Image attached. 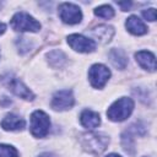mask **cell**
I'll return each mask as SVG.
<instances>
[{
	"mask_svg": "<svg viewBox=\"0 0 157 157\" xmlns=\"http://www.w3.org/2000/svg\"><path fill=\"white\" fill-rule=\"evenodd\" d=\"M134 109V102L131 98L123 97L115 101L107 110V117L113 121L125 120Z\"/></svg>",
	"mask_w": 157,
	"mask_h": 157,
	"instance_id": "6da1fadb",
	"label": "cell"
},
{
	"mask_svg": "<svg viewBox=\"0 0 157 157\" xmlns=\"http://www.w3.org/2000/svg\"><path fill=\"white\" fill-rule=\"evenodd\" d=\"M108 142H109L108 136H105L104 134H98V132L85 134L82 135V139H81V144L85 147V150L91 153H96V155L102 153L107 148Z\"/></svg>",
	"mask_w": 157,
	"mask_h": 157,
	"instance_id": "7a4b0ae2",
	"label": "cell"
},
{
	"mask_svg": "<svg viewBox=\"0 0 157 157\" xmlns=\"http://www.w3.org/2000/svg\"><path fill=\"white\" fill-rule=\"evenodd\" d=\"M11 26L15 31L20 32H37L40 28V23L23 11L13 15L11 18Z\"/></svg>",
	"mask_w": 157,
	"mask_h": 157,
	"instance_id": "3957f363",
	"label": "cell"
},
{
	"mask_svg": "<svg viewBox=\"0 0 157 157\" xmlns=\"http://www.w3.org/2000/svg\"><path fill=\"white\" fill-rule=\"evenodd\" d=\"M50 120L43 110H36L31 115V132L34 137H44L49 132Z\"/></svg>",
	"mask_w": 157,
	"mask_h": 157,
	"instance_id": "277c9868",
	"label": "cell"
},
{
	"mask_svg": "<svg viewBox=\"0 0 157 157\" xmlns=\"http://www.w3.org/2000/svg\"><path fill=\"white\" fill-rule=\"evenodd\" d=\"M59 16L67 25H76L82 20L81 9L71 2H63L59 6Z\"/></svg>",
	"mask_w": 157,
	"mask_h": 157,
	"instance_id": "5b68a950",
	"label": "cell"
},
{
	"mask_svg": "<svg viewBox=\"0 0 157 157\" xmlns=\"http://www.w3.org/2000/svg\"><path fill=\"white\" fill-rule=\"evenodd\" d=\"M110 76V71L107 66L102 65V64H94L91 66L90 71H88V78L91 85L94 88H102L104 87V85L107 83L108 78Z\"/></svg>",
	"mask_w": 157,
	"mask_h": 157,
	"instance_id": "8992f818",
	"label": "cell"
},
{
	"mask_svg": "<svg viewBox=\"0 0 157 157\" xmlns=\"http://www.w3.org/2000/svg\"><path fill=\"white\" fill-rule=\"evenodd\" d=\"M2 81L5 83V86L12 92L15 93L16 96L21 97V98H25V99H33L34 98V94L32 93V91L22 82L20 81L17 77H13V76H5L2 77Z\"/></svg>",
	"mask_w": 157,
	"mask_h": 157,
	"instance_id": "52a82bcc",
	"label": "cell"
},
{
	"mask_svg": "<svg viewBox=\"0 0 157 157\" xmlns=\"http://www.w3.org/2000/svg\"><path fill=\"white\" fill-rule=\"evenodd\" d=\"M67 43L74 50L80 53H91L96 49V43L81 34H70L67 37Z\"/></svg>",
	"mask_w": 157,
	"mask_h": 157,
	"instance_id": "ba28073f",
	"label": "cell"
},
{
	"mask_svg": "<svg viewBox=\"0 0 157 157\" xmlns=\"http://www.w3.org/2000/svg\"><path fill=\"white\" fill-rule=\"evenodd\" d=\"M75 98L70 90H61L58 91L52 99V107L55 110H66L74 105Z\"/></svg>",
	"mask_w": 157,
	"mask_h": 157,
	"instance_id": "9c48e42d",
	"label": "cell"
},
{
	"mask_svg": "<svg viewBox=\"0 0 157 157\" xmlns=\"http://www.w3.org/2000/svg\"><path fill=\"white\" fill-rule=\"evenodd\" d=\"M135 58H136V61L140 64V66L144 67L145 70H148L151 72L156 70V58L151 52L140 50L135 54Z\"/></svg>",
	"mask_w": 157,
	"mask_h": 157,
	"instance_id": "30bf717a",
	"label": "cell"
},
{
	"mask_svg": "<svg viewBox=\"0 0 157 157\" xmlns=\"http://www.w3.org/2000/svg\"><path fill=\"white\" fill-rule=\"evenodd\" d=\"M25 120L16 115V114H7L2 120H1V128L7 131H16V130H22L25 128Z\"/></svg>",
	"mask_w": 157,
	"mask_h": 157,
	"instance_id": "8fae6325",
	"label": "cell"
},
{
	"mask_svg": "<svg viewBox=\"0 0 157 157\" xmlns=\"http://www.w3.org/2000/svg\"><path fill=\"white\" fill-rule=\"evenodd\" d=\"M125 26H126V28L130 33L136 34V36H141V34H145L147 32V27L145 26V23L135 15L126 18Z\"/></svg>",
	"mask_w": 157,
	"mask_h": 157,
	"instance_id": "7c38bea8",
	"label": "cell"
},
{
	"mask_svg": "<svg viewBox=\"0 0 157 157\" xmlns=\"http://www.w3.org/2000/svg\"><path fill=\"white\" fill-rule=\"evenodd\" d=\"M80 120H81V124L86 129H94L101 124L99 114L93 112V110H88V109H86L81 113Z\"/></svg>",
	"mask_w": 157,
	"mask_h": 157,
	"instance_id": "4fadbf2b",
	"label": "cell"
},
{
	"mask_svg": "<svg viewBox=\"0 0 157 157\" xmlns=\"http://www.w3.org/2000/svg\"><path fill=\"white\" fill-rule=\"evenodd\" d=\"M109 60L117 69H125L128 58L121 49H112L109 53Z\"/></svg>",
	"mask_w": 157,
	"mask_h": 157,
	"instance_id": "5bb4252c",
	"label": "cell"
},
{
	"mask_svg": "<svg viewBox=\"0 0 157 157\" xmlns=\"http://www.w3.org/2000/svg\"><path fill=\"white\" fill-rule=\"evenodd\" d=\"M91 33L99 40H102L103 43H107L112 39L113 34H114V31L112 27L109 26H105V25H101L98 27H96L94 29L91 31Z\"/></svg>",
	"mask_w": 157,
	"mask_h": 157,
	"instance_id": "9a60e30c",
	"label": "cell"
},
{
	"mask_svg": "<svg viewBox=\"0 0 157 157\" xmlns=\"http://www.w3.org/2000/svg\"><path fill=\"white\" fill-rule=\"evenodd\" d=\"M48 58H49V63L53 66H61L66 59V56L61 50H53L52 53L48 54Z\"/></svg>",
	"mask_w": 157,
	"mask_h": 157,
	"instance_id": "2e32d148",
	"label": "cell"
},
{
	"mask_svg": "<svg viewBox=\"0 0 157 157\" xmlns=\"http://www.w3.org/2000/svg\"><path fill=\"white\" fill-rule=\"evenodd\" d=\"M94 15L102 18H112L114 16V10L109 5H102L94 10Z\"/></svg>",
	"mask_w": 157,
	"mask_h": 157,
	"instance_id": "e0dca14e",
	"label": "cell"
},
{
	"mask_svg": "<svg viewBox=\"0 0 157 157\" xmlns=\"http://www.w3.org/2000/svg\"><path fill=\"white\" fill-rule=\"evenodd\" d=\"M0 157H17V151L10 145H0Z\"/></svg>",
	"mask_w": 157,
	"mask_h": 157,
	"instance_id": "ac0fdd59",
	"label": "cell"
},
{
	"mask_svg": "<svg viewBox=\"0 0 157 157\" xmlns=\"http://www.w3.org/2000/svg\"><path fill=\"white\" fill-rule=\"evenodd\" d=\"M142 16H144L147 21L153 22V21L156 20V10H155L153 7L147 9V10H144V11H142Z\"/></svg>",
	"mask_w": 157,
	"mask_h": 157,
	"instance_id": "d6986e66",
	"label": "cell"
},
{
	"mask_svg": "<svg viewBox=\"0 0 157 157\" xmlns=\"http://www.w3.org/2000/svg\"><path fill=\"white\" fill-rule=\"evenodd\" d=\"M118 5L123 9V11H126V10H129V9H130L131 2H118Z\"/></svg>",
	"mask_w": 157,
	"mask_h": 157,
	"instance_id": "ffe728a7",
	"label": "cell"
},
{
	"mask_svg": "<svg viewBox=\"0 0 157 157\" xmlns=\"http://www.w3.org/2000/svg\"><path fill=\"white\" fill-rule=\"evenodd\" d=\"M38 157H55V156L52 155V153H49V152H43V153H40Z\"/></svg>",
	"mask_w": 157,
	"mask_h": 157,
	"instance_id": "44dd1931",
	"label": "cell"
},
{
	"mask_svg": "<svg viewBox=\"0 0 157 157\" xmlns=\"http://www.w3.org/2000/svg\"><path fill=\"white\" fill-rule=\"evenodd\" d=\"M5 29H6V26L2 22H0V34H2L5 32Z\"/></svg>",
	"mask_w": 157,
	"mask_h": 157,
	"instance_id": "7402d4cb",
	"label": "cell"
},
{
	"mask_svg": "<svg viewBox=\"0 0 157 157\" xmlns=\"http://www.w3.org/2000/svg\"><path fill=\"white\" fill-rule=\"evenodd\" d=\"M105 157H121V156H119V155H117V153H110V155H108V156H105Z\"/></svg>",
	"mask_w": 157,
	"mask_h": 157,
	"instance_id": "603a6c76",
	"label": "cell"
},
{
	"mask_svg": "<svg viewBox=\"0 0 157 157\" xmlns=\"http://www.w3.org/2000/svg\"><path fill=\"white\" fill-rule=\"evenodd\" d=\"M0 6H1V2H0Z\"/></svg>",
	"mask_w": 157,
	"mask_h": 157,
	"instance_id": "cb8c5ba5",
	"label": "cell"
}]
</instances>
